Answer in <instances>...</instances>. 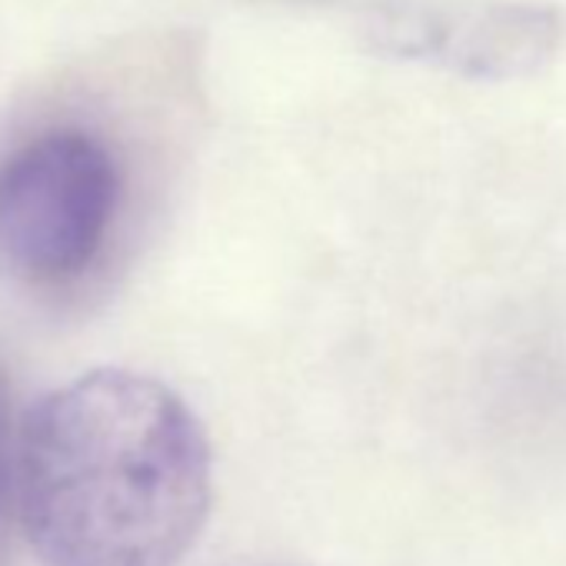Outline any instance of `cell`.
<instances>
[{"label": "cell", "mask_w": 566, "mask_h": 566, "mask_svg": "<svg viewBox=\"0 0 566 566\" xmlns=\"http://www.w3.org/2000/svg\"><path fill=\"white\" fill-rule=\"evenodd\" d=\"M210 500L207 430L157 377L97 367L21 423L14 506L48 566H177Z\"/></svg>", "instance_id": "6da1fadb"}, {"label": "cell", "mask_w": 566, "mask_h": 566, "mask_svg": "<svg viewBox=\"0 0 566 566\" xmlns=\"http://www.w3.org/2000/svg\"><path fill=\"white\" fill-rule=\"evenodd\" d=\"M18 447L21 430H14L11 394L4 377H0V513L18 500Z\"/></svg>", "instance_id": "277c9868"}, {"label": "cell", "mask_w": 566, "mask_h": 566, "mask_svg": "<svg viewBox=\"0 0 566 566\" xmlns=\"http://www.w3.org/2000/svg\"><path fill=\"white\" fill-rule=\"evenodd\" d=\"M374 51L443 67L473 81L536 74L563 41V18L516 0H394L377 4L364 31Z\"/></svg>", "instance_id": "3957f363"}, {"label": "cell", "mask_w": 566, "mask_h": 566, "mask_svg": "<svg viewBox=\"0 0 566 566\" xmlns=\"http://www.w3.org/2000/svg\"><path fill=\"white\" fill-rule=\"evenodd\" d=\"M120 203L111 147L77 127H57L0 160V273L57 283L91 266Z\"/></svg>", "instance_id": "7a4b0ae2"}]
</instances>
